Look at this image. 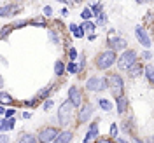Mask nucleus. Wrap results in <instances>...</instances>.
I'll return each instance as SVG.
<instances>
[{"mask_svg": "<svg viewBox=\"0 0 154 143\" xmlns=\"http://www.w3.org/2000/svg\"><path fill=\"white\" fill-rule=\"evenodd\" d=\"M14 12H18V7L12 5V4L0 7V16H11V14H14Z\"/></svg>", "mask_w": 154, "mask_h": 143, "instance_id": "dca6fc26", "label": "nucleus"}, {"mask_svg": "<svg viewBox=\"0 0 154 143\" xmlns=\"http://www.w3.org/2000/svg\"><path fill=\"white\" fill-rule=\"evenodd\" d=\"M35 103H37V100H32V101H26L25 105H26V106H33V105H35Z\"/></svg>", "mask_w": 154, "mask_h": 143, "instance_id": "c9c22d12", "label": "nucleus"}, {"mask_svg": "<svg viewBox=\"0 0 154 143\" xmlns=\"http://www.w3.org/2000/svg\"><path fill=\"white\" fill-rule=\"evenodd\" d=\"M67 70L70 73H79V67H77V63H74V61H70L67 65Z\"/></svg>", "mask_w": 154, "mask_h": 143, "instance_id": "4be33fe9", "label": "nucleus"}, {"mask_svg": "<svg viewBox=\"0 0 154 143\" xmlns=\"http://www.w3.org/2000/svg\"><path fill=\"white\" fill-rule=\"evenodd\" d=\"M116 59H117L116 51H112V49L103 51V52H100L96 56V68L98 70H107V68H110L116 63Z\"/></svg>", "mask_w": 154, "mask_h": 143, "instance_id": "f257e3e1", "label": "nucleus"}, {"mask_svg": "<svg viewBox=\"0 0 154 143\" xmlns=\"http://www.w3.org/2000/svg\"><path fill=\"white\" fill-rule=\"evenodd\" d=\"M109 44H110V47H112V51H125L126 49V40L121 37H116L114 31H110L109 33Z\"/></svg>", "mask_w": 154, "mask_h": 143, "instance_id": "0eeeda50", "label": "nucleus"}, {"mask_svg": "<svg viewBox=\"0 0 154 143\" xmlns=\"http://www.w3.org/2000/svg\"><path fill=\"white\" fill-rule=\"evenodd\" d=\"M68 58H70V61H74V59L77 58V51H75L74 47H70V49H68Z\"/></svg>", "mask_w": 154, "mask_h": 143, "instance_id": "c85d7f7f", "label": "nucleus"}, {"mask_svg": "<svg viewBox=\"0 0 154 143\" xmlns=\"http://www.w3.org/2000/svg\"><path fill=\"white\" fill-rule=\"evenodd\" d=\"M0 143H9V138H7V134H0Z\"/></svg>", "mask_w": 154, "mask_h": 143, "instance_id": "72a5a7b5", "label": "nucleus"}, {"mask_svg": "<svg viewBox=\"0 0 154 143\" xmlns=\"http://www.w3.org/2000/svg\"><path fill=\"white\" fill-rule=\"evenodd\" d=\"M105 23H107V16L103 12H100L98 14V19H96V25H105Z\"/></svg>", "mask_w": 154, "mask_h": 143, "instance_id": "393cba45", "label": "nucleus"}, {"mask_svg": "<svg viewBox=\"0 0 154 143\" xmlns=\"http://www.w3.org/2000/svg\"><path fill=\"white\" fill-rule=\"evenodd\" d=\"M49 91H51V86L44 87V89H40V91H38V94H37V98H44V96H48Z\"/></svg>", "mask_w": 154, "mask_h": 143, "instance_id": "b1692460", "label": "nucleus"}, {"mask_svg": "<svg viewBox=\"0 0 154 143\" xmlns=\"http://www.w3.org/2000/svg\"><path fill=\"white\" fill-rule=\"evenodd\" d=\"M135 33H137V40H138L144 47H151V38H149V33H147L142 26H137V28H135Z\"/></svg>", "mask_w": 154, "mask_h": 143, "instance_id": "9d476101", "label": "nucleus"}, {"mask_svg": "<svg viewBox=\"0 0 154 143\" xmlns=\"http://www.w3.org/2000/svg\"><path fill=\"white\" fill-rule=\"evenodd\" d=\"M56 134H58L56 127L46 126V127H42V129L38 131V134L35 136V138H37V143H49V142H53V140L56 138Z\"/></svg>", "mask_w": 154, "mask_h": 143, "instance_id": "39448f33", "label": "nucleus"}, {"mask_svg": "<svg viewBox=\"0 0 154 143\" xmlns=\"http://www.w3.org/2000/svg\"><path fill=\"white\" fill-rule=\"evenodd\" d=\"M4 87V79H2V75H0V89Z\"/></svg>", "mask_w": 154, "mask_h": 143, "instance_id": "58836bf2", "label": "nucleus"}, {"mask_svg": "<svg viewBox=\"0 0 154 143\" xmlns=\"http://www.w3.org/2000/svg\"><path fill=\"white\" fill-rule=\"evenodd\" d=\"M49 35H51V40H53L54 44H60V35H56V31H54V30H51V31H49Z\"/></svg>", "mask_w": 154, "mask_h": 143, "instance_id": "bb28decb", "label": "nucleus"}, {"mask_svg": "<svg viewBox=\"0 0 154 143\" xmlns=\"http://www.w3.org/2000/svg\"><path fill=\"white\" fill-rule=\"evenodd\" d=\"M4 112H5V110H4V106H0V115L4 114Z\"/></svg>", "mask_w": 154, "mask_h": 143, "instance_id": "79ce46f5", "label": "nucleus"}, {"mask_svg": "<svg viewBox=\"0 0 154 143\" xmlns=\"http://www.w3.org/2000/svg\"><path fill=\"white\" fill-rule=\"evenodd\" d=\"M70 31H74V37L75 38H81L82 35H84V30L75 26V25H70Z\"/></svg>", "mask_w": 154, "mask_h": 143, "instance_id": "aec40b11", "label": "nucleus"}, {"mask_svg": "<svg viewBox=\"0 0 154 143\" xmlns=\"http://www.w3.org/2000/svg\"><path fill=\"white\" fill-rule=\"evenodd\" d=\"M107 87V80L103 77H91L86 82V89L91 91V93H100Z\"/></svg>", "mask_w": 154, "mask_h": 143, "instance_id": "423d86ee", "label": "nucleus"}, {"mask_svg": "<svg viewBox=\"0 0 154 143\" xmlns=\"http://www.w3.org/2000/svg\"><path fill=\"white\" fill-rule=\"evenodd\" d=\"M74 2H81V0H74Z\"/></svg>", "mask_w": 154, "mask_h": 143, "instance_id": "a18cd8bd", "label": "nucleus"}, {"mask_svg": "<svg viewBox=\"0 0 154 143\" xmlns=\"http://www.w3.org/2000/svg\"><path fill=\"white\" fill-rule=\"evenodd\" d=\"M82 30H88L89 33H93V30H95V25L93 23H82V26H81Z\"/></svg>", "mask_w": 154, "mask_h": 143, "instance_id": "a878e982", "label": "nucleus"}, {"mask_svg": "<svg viewBox=\"0 0 154 143\" xmlns=\"http://www.w3.org/2000/svg\"><path fill=\"white\" fill-rule=\"evenodd\" d=\"M44 12H46V16H51V14H53V9H51L49 5H46V7H44Z\"/></svg>", "mask_w": 154, "mask_h": 143, "instance_id": "f704fd0d", "label": "nucleus"}, {"mask_svg": "<svg viewBox=\"0 0 154 143\" xmlns=\"http://www.w3.org/2000/svg\"><path fill=\"white\" fill-rule=\"evenodd\" d=\"M93 112H95V108H93V105H89V103H86V105H82V106H81V110H79V115H77L79 122H81V124H84V122H88V121L91 119V115H93Z\"/></svg>", "mask_w": 154, "mask_h": 143, "instance_id": "6e6552de", "label": "nucleus"}, {"mask_svg": "<svg viewBox=\"0 0 154 143\" xmlns=\"http://www.w3.org/2000/svg\"><path fill=\"white\" fill-rule=\"evenodd\" d=\"M58 2H61V4H68L70 0H58Z\"/></svg>", "mask_w": 154, "mask_h": 143, "instance_id": "a19ab883", "label": "nucleus"}, {"mask_svg": "<svg viewBox=\"0 0 154 143\" xmlns=\"http://www.w3.org/2000/svg\"><path fill=\"white\" fill-rule=\"evenodd\" d=\"M145 77H147V80H149V82H152V80H154V77H152V65H147V67H145Z\"/></svg>", "mask_w": 154, "mask_h": 143, "instance_id": "5701e85b", "label": "nucleus"}, {"mask_svg": "<svg viewBox=\"0 0 154 143\" xmlns=\"http://www.w3.org/2000/svg\"><path fill=\"white\" fill-rule=\"evenodd\" d=\"M68 101L72 103L74 106H81L82 103V93L79 91V87H70V91H68Z\"/></svg>", "mask_w": 154, "mask_h": 143, "instance_id": "1a4fd4ad", "label": "nucleus"}, {"mask_svg": "<svg viewBox=\"0 0 154 143\" xmlns=\"http://www.w3.org/2000/svg\"><path fill=\"white\" fill-rule=\"evenodd\" d=\"M91 16H93V14H91V10H89V9H86V10H82V12H81V18H82V19H89Z\"/></svg>", "mask_w": 154, "mask_h": 143, "instance_id": "c756f323", "label": "nucleus"}, {"mask_svg": "<svg viewBox=\"0 0 154 143\" xmlns=\"http://www.w3.org/2000/svg\"><path fill=\"white\" fill-rule=\"evenodd\" d=\"M116 142H117V143H130V142H126V140H123V138H117Z\"/></svg>", "mask_w": 154, "mask_h": 143, "instance_id": "4c0bfd02", "label": "nucleus"}, {"mask_svg": "<svg viewBox=\"0 0 154 143\" xmlns=\"http://www.w3.org/2000/svg\"><path fill=\"white\" fill-rule=\"evenodd\" d=\"M11 30H12L11 26H5V28H4L2 31H0V37H2V38H4V37H7V35L11 33Z\"/></svg>", "mask_w": 154, "mask_h": 143, "instance_id": "7c9ffc66", "label": "nucleus"}, {"mask_svg": "<svg viewBox=\"0 0 154 143\" xmlns=\"http://www.w3.org/2000/svg\"><path fill=\"white\" fill-rule=\"evenodd\" d=\"M100 143H112L110 140H100Z\"/></svg>", "mask_w": 154, "mask_h": 143, "instance_id": "ea45409f", "label": "nucleus"}, {"mask_svg": "<svg viewBox=\"0 0 154 143\" xmlns=\"http://www.w3.org/2000/svg\"><path fill=\"white\" fill-rule=\"evenodd\" d=\"M142 70H144V67H142L140 63H137V61H135V63L128 68L126 72H128V75H130V77H138V75H142Z\"/></svg>", "mask_w": 154, "mask_h": 143, "instance_id": "ddd939ff", "label": "nucleus"}, {"mask_svg": "<svg viewBox=\"0 0 154 143\" xmlns=\"http://www.w3.org/2000/svg\"><path fill=\"white\" fill-rule=\"evenodd\" d=\"M14 126H16V119H4V121H0V131H7V129H14Z\"/></svg>", "mask_w": 154, "mask_h": 143, "instance_id": "4468645a", "label": "nucleus"}, {"mask_svg": "<svg viewBox=\"0 0 154 143\" xmlns=\"http://www.w3.org/2000/svg\"><path fill=\"white\" fill-rule=\"evenodd\" d=\"M63 72H65V65H63L61 61H56V63H54V73L60 77V75H63Z\"/></svg>", "mask_w": 154, "mask_h": 143, "instance_id": "412c9836", "label": "nucleus"}, {"mask_svg": "<svg viewBox=\"0 0 154 143\" xmlns=\"http://www.w3.org/2000/svg\"><path fill=\"white\" fill-rule=\"evenodd\" d=\"M18 143H37V138L33 134H23Z\"/></svg>", "mask_w": 154, "mask_h": 143, "instance_id": "6ab92c4d", "label": "nucleus"}, {"mask_svg": "<svg viewBox=\"0 0 154 143\" xmlns=\"http://www.w3.org/2000/svg\"><path fill=\"white\" fill-rule=\"evenodd\" d=\"M72 136H74V134L70 133V131H63V133H58L56 138H54L53 142L54 143H70L72 142Z\"/></svg>", "mask_w": 154, "mask_h": 143, "instance_id": "9b49d317", "label": "nucleus"}, {"mask_svg": "<svg viewBox=\"0 0 154 143\" xmlns=\"http://www.w3.org/2000/svg\"><path fill=\"white\" fill-rule=\"evenodd\" d=\"M98 103H100V108H102V110H105V112H110V110H112V103H110L109 100L100 98V100H98Z\"/></svg>", "mask_w": 154, "mask_h": 143, "instance_id": "a211bd4d", "label": "nucleus"}, {"mask_svg": "<svg viewBox=\"0 0 154 143\" xmlns=\"http://www.w3.org/2000/svg\"><path fill=\"white\" fill-rule=\"evenodd\" d=\"M116 101H117V112L119 114H125L126 112V105H128V100H126V96H117L116 98Z\"/></svg>", "mask_w": 154, "mask_h": 143, "instance_id": "2eb2a0df", "label": "nucleus"}, {"mask_svg": "<svg viewBox=\"0 0 154 143\" xmlns=\"http://www.w3.org/2000/svg\"><path fill=\"white\" fill-rule=\"evenodd\" d=\"M110 134H112L114 138H117V126H116V124L110 126Z\"/></svg>", "mask_w": 154, "mask_h": 143, "instance_id": "2f4dec72", "label": "nucleus"}, {"mask_svg": "<svg viewBox=\"0 0 154 143\" xmlns=\"http://www.w3.org/2000/svg\"><path fill=\"white\" fill-rule=\"evenodd\" d=\"M116 61H117L119 70H128V68L137 61V52L131 51V49H128V51H125V52L121 54V58H119V59H116Z\"/></svg>", "mask_w": 154, "mask_h": 143, "instance_id": "20e7f679", "label": "nucleus"}, {"mask_svg": "<svg viewBox=\"0 0 154 143\" xmlns=\"http://www.w3.org/2000/svg\"><path fill=\"white\" fill-rule=\"evenodd\" d=\"M133 143H142V142H140V140H137V138H135V140H133Z\"/></svg>", "mask_w": 154, "mask_h": 143, "instance_id": "37998d69", "label": "nucleus"}, {"mask_svg": "<svg viewBox=\"0 0 154 143\" xmlns=\"http://www.w3.org/2000/svg\"><path fill=\"white\" fill-rule=\"evenodd\" d=\"M105 80H107V87H110V91H112V94L116 98L123 96V93H125V82H123L121 75L114 73V75H109Z\"/></svg>", "mask_w": 154, "mask_h": 143, "instance_id": "7ed1b4c3", "label": "nucleus"}, {"mask_svg": "<svg viewBox=\"0 0 154 143\" xmlns=\"http://www.w3.org/2000/svg\"><path fill=\"white\" fill-rule=\"evenodd\" d=\"M74 108L75 106L72 105L70 101H63L61 106L58 108V121H60V124L61 126H67L70 121H72V115H74Z\"/></svg>", "mask_w": 154, "mask_h": 143, "instance_id": "f03ea898", "label": "nucleus"}, {"mask_svg": "<svg viewBox=\"0 0 154 143\" xmlns=\"http://www.w3.org/2000/svg\"><path fill=\"white\" fill-rule=\"evenodd\" d=\"M0 103L2 105H11V103H14V100H12V96L7 94V93H0Z\"/></svg>", "mask_w": 154, "mask_h": 143, "instance_id": "f3484780", "label": "nucleus"}, {"mask_svg": "<svg viewBox=\"0 0 154 143\" xmlns=\"http://www.w3.org/2000/svg\"><path fill=\"white\" fill-rule=\"evenodd\" d=\"M137 2H138V4H144L145 0H137Z\"/></svg>", "mask_w": 154, "mask_h": 143, "instance_id": "c03bdc74", "label": "nucleus"}, {"mask_svg": "<svg viewBox=\"0 0 154 143\" xmlns=\"http://www.w3.org/2000/svg\"><path fill=\"white\" fill-rule=\"evenodd\" d=\"M91 14H96V16H98V14H100V12H102V4H96V5H93V7H91Z\"/></svg>", "mask_w": 154, "mask_h": 143, "instance_id": "cd10ccee", "label": "nucleus"}, {"mask_svg": "<svg viewBox=\"0 0 154 143\" xmlns=\"http://www.w3.org/2000/svg\"><path fill=\"white\" fill-rule=\"evenodd\" d=\"M51 106H53V100H48V101L44 103V110H49Z\"/></svg>", "mask_w": 154, "mask_h": 143, "instance_id": "473e14b6", "label": "nucleus"}, {"mask_svg": "<svg viewBox=\"0 0 154 143\" xmlns=\"http://www.w3.org/2000/svg\"><path fill=\"white\" fill-rule=\"evenodd\" d=\"M4 114L7 115V119H9V117H12V114H14V110H7V112H4Z\"/></svg>", "mask_w": 154, "mask_h": 143, "instance_id": "e433bc0d", "label": "nucleus"}, {"mask_svg": "<svg viewBox=\"0 0 154 143\" xmlns=\"http://www.w3.org/2000/svg\"><path fill=\"white\" fill-rule=\"evenodd\" d=\"M96 136H98V126L91 124V126H89V131H88V134L84 136V143H91Z\"/></svg>", "mask_w": 154, "mask_h": 143, "instance_id": "f8f14e48", "label": "nucleus"}]
</instances>
